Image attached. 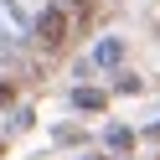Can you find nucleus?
<instances>
[{"instance_id": "nucleus-1", "label": "nucleus", "mask_w": 160, "mask_h": 160, "mask_svg": "<svg viewBox=\"0 0 160 160\" xmlns=\"http://www.w3.org/2000/svg\"><path fill=\"white\" fill-rule=\"evenodd\" d=\"M67 36H72V16H67V5H47V11L36 16V42H42L47 52H57V47H67Z\"/></svg>"}, {"instance_id": "nucleus-2", "label": "nucleus", "mask_w": 160, "mask_h": 160, "mask_svg": "<svg viewBox=\"0 0 160 160\" xmlns=\"http://www.w3.org/2000/svg\"><path fill=\"white\" fill-rule=\"evenodd\" d=\"M119 57H124V42H114V36H108V42H98V52H93V62H98V67H114Z\"/></svg>"}, {"instance_id": "nucleus-3", "label": "nucleus", "mask_w": 160, "mask_h": 160, "mask_svg": "<svg viewBox=\"0 0 160 160\" xmlns=\"http://www.w3.org/2000/svg\"><path fill=\"white\" fill-rule=\"evenodd\" d=\"M72 103H78V108H93V114H98V108H103V93H98V88H78V93H72Z\"/></svg>"}, {"instance_id": "nucleus-4", "label": "nucleus", "mask_w": 160, "mask_h": 160, "mask_svg": "<svg viewBox=\"0 0 160 160\" xmlns=\"http://www.w3.org/2000/svg\"><path fill=\"white\" fill-rule=\"evenodd\" d=\"M129 139H134L129 129H108V145H114V150H129Z\"/></svg>"}]
</instances>
